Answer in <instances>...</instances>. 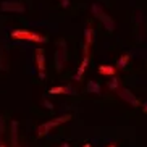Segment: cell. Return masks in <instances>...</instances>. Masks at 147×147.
<instances>
[{"mask_svg": "<svg viewBox=\"0 0 147 147\" xmlns=\"http://www.w3.org/2000/svg\"><path fill=\"white\" fill-rule=\"evenodd\" d=\"M0 147H5V146H3V144H2V142H0Z\"/></svg>", "mask_w": 147, "mask_h": 147, "instance_id": "obj_23", "label": "cell"}, {"mask_svg": "<svg viewBox=\"0 0 147 147\" xmlns=\"http://www.w3.org/2000/svg\"><path fill=\"white\" fill-rule=\"evenodd\" d=\"M99 74H102V76H113V74L117 73V68L112 65H100L99 66Z\"/></svg>", "mask_w": 147, "mask_h": 147, "instance_id": "obj_10", "label": "cell"}, {"mask_svg": "<svg viewBox=\"0 0 147 147\" xmlns=\"http://www.w3.org/2000/svg\"><path fill=\"white\" fill-rule=\"evenodd\" d=\"M108 87H110L112 91H118V87H120V82H118V79H117V78H113L112 81L108 82Z\"/></svg>", "mask_w": 147, "mask_h": 147, "instance_id": "obj_15", "label": "cell"}, {"mask_svg": "<svg viewBox=\"0 0 147 147\" xmlns=\"http://www.w3.org/2000/svg\"><path fill=\"white\" fill-rule=\"evenodd\" d=\"M18 147H20V146H18Z\"/></svg>", "mask_w": 147, "mask_h": 147, "instance_id": "obj_24", "label": "cell"}, {"mask_svg": "<svg viewBox=\"0 0 147 147\" xmlns=\"http://www.w3.org/2000/svg\"><path fill=\"white\" fill-rule=\"evenodd\" d=\"M107 147H117V146H115V144H110V146H107Z\"/></svg>", "mask_w": 147, "mask_h": 147, "instance_id": "obj_22", "label": "cell"}, {"mask_svg": "<svg viewBox=\"0 0 147 147\" xmlns=\"http://www.w3.org/2000/svg\"><path fill=\"white\" fill-rule=\"evenodd\" d=\"M11 142L13 147H18V121H11Z\"/></svg>", "mask_w": 147, "mask_h": 147, "instance_id": "obj_12", "label": "cell"}, {"mask_svg": "<svg viewBox=\"0 0 147 147\" xmlns=\"http://www.w3.org/2000/svg\"><path fill=\"white\" fill-rule=\"evenodd\" d=\"M49 94H68V95H74L76 92L71 89L69 86H55L49 89Z\"/></svg>", "mask_w": 147, "mask_h": 147, "instance_id": "obj_8", "label": "cell"}, {"mask_svg": "<svg viewBox=\"0 0 147 147\" xmlns=\"http://www.w3.org/2000/svg\"><path fill=\"white\" fill-rule=\"evenodd\" d=\"M118 95L125 100L126 104H129L131 107H139L138 97H136V95H134L129 89H126V87H118Z\"/></svg>", "mask_w": 147, "mask_h": 147, "instance_id": "obj_5", "label": "cell"}, {"mask_svg": "<svg viewBox=\"0 0 147 147\" xmlns=\"http://www.w3.org/2000/svg\"><path fill=\"white\" fill-rule=\"evenodd\" d=\"M24 5L21 3V2H11V0H5V2H2V5H0V11H16V13H23L24 11Z\"/></svg>", "mask_w": 147, "mask_h": 147, "instance_id": "obj_4", "label": "cell"}, {"mask_svg": "<svg viewBox=\"0 0 147 147\" xmlns=\"http://www.w3.org/2000/svg\"><path fill=\"white\" fill-rule=\"evenodd\" d=\"M71 120V115L69 113H66V115H61V117H58V118H53V120H50V121H45L44 125H40L39 128H37V138H44V136H47L50 131L53 129V128H57V126H60V125H63V123H68V121Z\"/></svg>", "mask_w": 147, "mask_h": 147, "instance_id": "obj_1", "label": "cell"}, {"mask_svg": "<svg viewBox=\"0 0 147 147\" xmlns=\"http://www.w3.org/2000/svg\"><path fill=\"white\" fill-rule=\"evenodd\" d=\"M55 61H57V69L60 71V69L63 68V53H61V50H58V52H57Z\"/></svg>", "mask_w": 147, "mask_h": 147, "instance_id": "obj_14", "label": "cell"}, {"mask_svg": "<svg viewBox=\"0 0 147 147\" xmlns=\"http://www.w3.org/2000/svg\"><path fill=\"white\" fill-rule=\"evenodd\" d=\"M68 5H69V2H68V0H61V7H65V8H66Z\"/></svg>", "mask_w": 147, "mask_h": 147, "instance_id": "obj_17", "label": "cell"}, {"mask_svg": "<svg viewBox=\"0 0 147 147\" xmlns=\"http://www.w3.org/2000/svg\"><path fill=\"white\" fill-rule=\"evenodd\" d=\"M11 37L16 40H29V42H39V44H44L47 42V39L44 36H39L32 32V31H28V29H16L11 32Z\"/></svg>", "mask_w": 147, "mask_h": 147, "instance_id": "obj_2", "label": "cell"}, {"mask_svg": "<svg viewBox=\"0 0 147 147\" xmlns=\"http://www.w3.org/2000/svg\"><path fill=\"white\" fill-rule=\"evenodd\" d=\"M142 110H144V112H146V113H147V104H146V105H144V108H142Z\"/></svg>", "mask_w": 147, "mask_h": 147, "instance_id": "obj_20", "label": "cell"}, {"mask_svg": "<svg viewBox=\"0 0 147 147\" xmlns=\"http://www.w3.org/2000/svg\"><path fill=\"white\" fill-rule=\"evenodd\" d=\"M87 65H89V53H84V58H82L81 65H79V68H78V73L74 74V81H79V79L82 78V74L86 71Z\"/></svg>", "mask_w": 147, "mask_h": 147, "instance_id": "obj_9", "label": "cell"}, {"mask_svg": "<svg viewBox=\"0 0 147 147\" xmlns=\"http://www.w3.org/2000/svg\"><path fill=\"white\" fill-rule=\"evenodd\" d=\"M87 92L100 95V92H102V87H100L99 82H95V81H89V82H87Z\"/></svg>", "mask_w": 147, "mask_h": 147, "instance_id": "obj_11", "label": "cell"}, {"mask_svg": "<svg viewBox=\"0 0 147 147\" xmlns=\"http://www.w3.org/2000/svg\"><path fill=\"white\" fill-rule=\"evenodd\" d=\"M58 147H69V144H68V142H63L61 146H58Z\"/></svg>", "mask_w": 147, "mask_h": 147, "instance_id": "obj_19", "label": "cell"}, {"mask_svg": "<svg viewBox=\"0 0 147 147\" xmlns=\"http://www.w3.org/2000/svg\"><path fill=\"white\" fill-rule=\"evenodd\" d=\"M36 65H37L39 73H45V53L42 49L36 50Z\"/></svg>", "mask_w": 147, "mask_h": 147, "instance_id": "obj_7", "label": "cell"}, {"mask_svg": "<svg viewBox=\"0 0 147 147\" xmlns=\"http://www.w3.org/2000/svg\"><path fill=\"white\" fill-rule=\"evenodd\" d=\"M2 128H3V120H2V117H0V136H2Z\"/></svg>", "mask_w": 147, "mask_h": 147, "instance_id": "obj_18", "label": "cell"}, {"mask_svg": "<svg viewBox=\"0 0 147 147\" xmlns=\"http://www.w3.org/2000/svg\"><path fill=\"white\" fill-rule=\"evenodd\" d=\"M91 11H92V15H94V16L97 18L100 23H104V26H105V29H107V31H110V32H112V31H115V21H113L112 18L105 13L104 10L100 8L99 3H94V5H92V7H91Z\"/></svg>", "mask_w": 147, "mask_h": 147, "instance_id": "obj_3", "label": "cell"}, {"mask_svg": "<svg viewBox=\"0 0 147 147\" xmlns=\"http://www.w3.org/2000/svg\"><path fill=\"white\" fill-rule=\"evenodd\" d=\"M92 40H94V29L91 26H87L86 31H84V53H89Z\"/></svg>", "mask_w": 147, "mask_h": 147, "instance_id": "obj_6", "label": "cell"}, {"mask_svg": "<svg viewBox=\"0 0 147 147\" xmlns=\"http://www.w3.org/2000/svg\"><path fill=\"white\" fill-rule=\"evenodd\" d=\"M82 147H92V146H91V144H84Z\"/></svg>", "mask_w": 147, "mask_h": 147, "instance_id": "obj_21", "label": "cell"}, {"mask_svg": "<svg viewBox=\"0 0 147 147\" xmlns=\"http://www.w3.org/2000/svg\"><path fill=\"white\" fill-rule=\"evenodd\" d=\"M42 105H44L45 108H47V110H53V104H52V102H49L47 99H45V100L42 102Z\"/></svg>", "mask_w": 147, "mask_h": 147, "instance_id": "obj_16", "label": "cell"}, {"mask_svg": "<svg viewBox=\"0 0 147 147\" xmlns=\"http://www.w3.org/2000/svg\"><path fill=\"white\" fill-rule=\"evenodd\" d=\"M129 60H131V55H128V53L121 55V57H120V60H118V68H120V69H125L126 65L129 63Z\"/></svg>", "mask_w": 147, "mask_h": 147, "instance_id": "obj_13", "label": "cell"}]
</instances>
